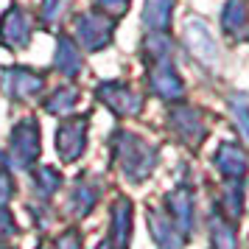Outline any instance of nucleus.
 I'll list each match as a JSON object with an SVG mask.
<instances>
[{
	"label": "nucleus",
	"instance_id": "nucleus-1",
	"mask_svg": "<svg viewBox=\"0 0 249 249\" xmlns=\"http://www.w3.org/2000/svg\"><path fill=\"white\" fill-rule=\"evenodd\" d=\"M109 143H112L115 162L129 182H143L157 165V148L132 132H115Z\"/></svg>",
	"mask_w": 249,
	"mask_h": 249
},
{
	"label": "nucleus",
	"instance_id": "nucleus-2",
	"mask_svg": "<svg viewBox=\"0 0 249 249\" xmlns=\"http://www.w3.org/2000/svg\"><path fill=\"white\" fill-rule=\"evenodd\" d=\"M39 157V126L34 118H25L14 126L9 143V162L14 168H31Z\"/></svg>",
	"mask_w": 249,
	"mask_h": 249
},
{
	"label": "nucleus",
	"instance_id": "nucleus-3",
	"mask_svg": "<svg viewBox=\"0 0 249 249\" xmlns=\"http://www.w3.org/2000/svg\"><path fill=\"white\" fill-rule=\"evenodd\" d=\"M112 34H115V23H112V17H107V14H95V12L81 14L79 23H76V39L90 53L109 45Z\"/></svg>",
	"mask_w": 249,
	"mask_h": 249
},
{
	"label": "nucleus",
	"instance_id": "nucleus-4",
	"mask_svg": "<svg viewBox=\"0 0 249 249\" xmlns=\"http://www.w3.org/2000/svg\"><path fill=\"white\" fill-rule=\"evenodd\" d=\"M45 87V76L31 68H6L3 70V92L14 101H31Z\"/></svg>",
	"mask_w": 249,
	"mask_h": 249
},
{
	"label": "nucleus",
	"instance_id": "nucleus-5",
	"mask_svg": "<svg viewBox=\"0 0 249 249\" xmlns=\"http://www.w3.org/2000/svg\"><path fill=\"white\" fill-rule=\"evenodd\" d=\"M98 98H101L115 115H121V118L140 115V109H143V98H140L129 84H121V81H101V84H98Z\"/></svg>",
	"mask_w": 249,
	"mask_h": 249
},
{
	"label": "nucleus",
	"instance_id": "nucleus-6",
	"mask_svg": "<svg viewBox=\"0 0 249 249\" xmlns=\"http://www.w3.org/2000/svg\"><path fill=\"white\" fill-rule=\"evenodd\" d=\"M87 118H68L65 124L59 126L56 132V148H59V157L65 162H73L84 154V146H87Z\"/></svg>",
	"mask_w": 249,
	"mask_h": 249
},
{
	"label": "nucleus",
	"instance_id": "nucleus-7",
	"mask_svg": "<svg viewBox=\"0 0 249 249\" xmlns=\"http://www.w3.org/2000/svg\"><path fill=\"white\" fill-rule=\"evenodd\" d=\"M0 42L6 48H28L31 42V23L25 20L20 6H9L0 17Z\"/></svg>",
	"mask_w": 249,
	"mask_h": 249
},
{
	"label": "nucleus",
	"instance_id": "nucleus-8",
	"mask_svg": "<svg viewBox=\"0 0 249 249\" xmlns=\"http://www.w3.org/2000/svg\"><path fill=\"white\" fill-rule=\"evenodd\" d=\"M148 84H151V90L157 92L162 101H177V98H182V90H185L179 73H177V68L171 65L168 59H160V62L151 65Z\"/></svg>",
	"mask_w": 249,
	"mask_h": 249
},
{
	"label": "nucleus",
	"instance_id": "nucleus-9",
	"mask_svg": "<svg viewBox=\"0 0 249 249\" xmlns=\"http://www.w3.org/2000/svg\"><path fill=\"white\" fill-rule=\"evenodd\" d=\"M171 126H174V132L179 135L182 143H188L191 148L202 146L204 135H207V129L202 124V115L191 109V107H179V109H174L171 112Z\"/></svg>",
	"mask_w": 249,
	"mask_h": 249
},
{
	"label": "nucleus",
	"instance_id": "nucleus-10",
	"mask_svg": "<svg viewBox=\"0 0 249 249\" xmlns=\"http://www.w3.org/2000/svg\"><path fill=\"white\" fill-rule=\"evenodd\" d=\"M109 241L118 249H126L132 241V202L118 199L109 213Z\"/></svg>",
	"mask_w": 249,
	"mask_h": 249
},
{
	"label": "nucleus",
	"instance_id": "nucleus-11",
	"mask_svg": "<svg viewBox=\"0 0 249 249\" xmlns=\"http://www.w3.org/2000/svg\"><path fill=\"white\" fill-rule=\"evenodd\" d=\"M148 224H151V238H154V244L160 249H182V232L177 221H171L168 215H162L160 210H151L148 213Z\"/></svg>",
	"mask_w": 249,
	"mask_h": 249
},
{
	"label": "nucleus",
	"instance_id": "nucleus-12",
	"mask_svg": "<svg viewBox=\"0 0 249 249\" xmlns=\"http://www.w3.org/2000/svg\"><path fill=\"white\" fill-rule=\"evenodd\" d=\"M247 151L238 146V143H221L215 151V168L224 174L227 179H241L247 174Z\"/></svg>",
	"mask_w": 249,
	"mask_h": 249
},
{
	"label": "nucleus",
	"instance_id": "nucleus-13",
	"mask_svg": "<svg viewBox=\"0 0 249 249\" xmlns=\"http://www.w3.org/2000/svg\"><path fill=\"white\" fill-rule=\"evenodd\" d=\"M185 42H188V48H191L193 53L199 59H215V53H218V48H215V39L210 36V31L204 28L202 20H188V25H185Z\"/></svg>",
	"mask_w": 249,
	"mask_h": 249
},
{
	"label": "nucleus",
	"instance_id": "nucleus-14",
	"mask_svg": "<svg viewBox=\"0 0 249 249\" xmlns=\"http://www.w3.org/2000/svg\"><path fill=\"white\" fill-rule=\"evenodd\" d=\"M165 202H168V210H171V215H174L177 227L188 235V232L193 230V193L182 185V188H177V191L168 193Z\"/></svg>",
	"mask_w": 249,
	"mask_h": 249
},
{
	"label": "nucleus",
	"instance_id": "nucleus-15",
	"mask_svg": "<svg viewBox=\"0 0 249 249\" xmlns=\"http://www.w3.org/2000/svg\"><path fill=\"white\" fill-rule=\"evenodd\" d=\"M221 28L235 39L249 36V9L244 0H227L224 12H221Z\"/></svg>",
	"mask_w": 249,
	"mask_h": 249
},
{
	"label": "nucleus",
	"instance_id": "nucleus-16",
	"mask_svg": "<svg viewBox=\"0 0 249 249\" xmlns=\"http://www.w3.org/2000/svg\"><path fill=\"white\" fill-rule=\"evenodd\" d=\"M98 202V188L92 185L87 177H79V182L73 185V191H70V199H68V207L73 215H87L95 207Z\"/></svg>",
	"mask_w": 249,
	"mask_h": 249
},
{
	"label": "nucleus",
	"instance_id": "nucleus-17",
	"mask_svg": "<svg viewBox=\"0 0 249 249\" xmlns=\"http://www.w3.org/2000/svg\"><path fill=\"white\" fill-rule=\"evenodd\" d=\"M53 65H56L59 73H65V76H79L81 73V51L76 42H70L68 36H62L59 39V48H56V56H53Z\"/></svg>",
	"mask_w": 249,
	"mask_h": 249
},
{
	"label": "nucleus",
	"instance_id": "nucleus-18",
	"mask_svg": "<svg viewBox=\"0 0 249 249\" xmlns=\"http://www.w3.org/2000/svg\"><path fill=\"white\" fill-rule=\"evenodd\" d=\"M171 14H174V0H146V6H143V23L151 31H168Z\"/></svg>",
	"mask_w": 249,
	"mask_h": 249
},
{
	"label": "nucleus",
	"instance_id": "nucleus-19",
	"mask_svg": "<svg viewBox=\"0 0 249 249\" xmlns=\"http://www.w3.org/2000/svg\"><path fill=\"white\" fill-rule=\"evenodd\" d=\"M76 104H79V92L73 90V87H59L45 101V109L51 115H62V112H70Z\"/></svg>",
	"mask_w": 249,
	"mask_h": 249
},
{
	"label": "nucleus",
	"instance_id": "nucleus-20",
	"mask_svg": "<svg viewBox=\"0 0 249 249\" xmlns=\"http://www.w3.org/2000/svg\"><path fill=\"white\" fill-rule=\"evenodd\" d=\"M210 238H213V249H235V232L224 218L213 215L210 221Z\"/></svg>",
	"mask_w": 249,
	"mask_h": 249
},
{
	"label": "nucleus",
	"instance_id": "nucleus-21",
	"mask_svg": "<svg viewBox=\"0 0 249 249\" xmlns=\"http://www.w3.org/2000/svg\"><path fill=\"white\" fill-rule=\"evenodd\" d=\"M230 112H232V118H235L238 132L249 140V98L247 95H241V92L230 95Z\"/></svg>",
	"mask_w": 249,
	"mask_h": 249
},
{
	"label": "nucleus",
	"instance_id": "nucleus-22",
	"mask_svg": "<svg viewBox=\"0 0 249 249\" xmlns=\"http://www.w3.org/2000/svg\"><path fill=\"white\" fill-rule=\"evenodd\" d=\"M59 188H62V177H59V171L48 168V165H42V168L36 171V191H39L42 199H51Z\"/></svg>",
	"mask_w": 249,
	"mask_h": 249
},
{
	"label": "nucleus",
	"instance_id": "nucleus-23",
	"mask_svg": "<svg viewBox=\"0 0 249 249\" xmlns=\"http://www.w3.org/2000/svg\"><path fill=\"white\" fill-rule=\"evenodd\" d=\"M221 199H224V207H227V213H230V218H238L241 210H244V185H238V179H232V185L224 188Z\"/></svg>",
	"mask_w": 249,
	"mask_h": 249
},
{
	"label": "nucleus",
	"instance_id": "nucleus-24",
	"mask_svg": "<svg viewBox=\"0 0 249 249\" xmlns=\"http://www.w3.org/2000/svg\"><path fill=\"white\" fill-rule=\"evenodd\" d=\"M65 6H68V0H42V23L53 25L62 17Z\"/></svg>",
	"mask_w": 249,
	"mask_h": 249
},
{
	"label": "nucleus",
	"instance_id": "nucleus-25",
	"mask_svg": "<svg viewBox=\"0 0 249 249\" xmlns=\"http://www.w3.org/2000/svg\"><path fill=\"white\" fill-rule=\"evenodd\" d=\"M14 232H17V227H14V218L9 215V210H3V207H0V241H9Z\"/></svg>",
	"mask_w": 249,
	"mask_h": 249
},
{
	"label": "nucleus",
	"instance_id": "nucleus-26",
	"mask_svg": "<svg viewBox=\"0 0 249 249\" xmlns=\"http://www.w3.org/2000/svg\"><path fill=\"white\" fill-rule=\"evenodd\" d=\"M95 3H98V9L109 12V17H118L129 9V0H95Z\"/></svg>",
	"mask_w": 249,
	"mask_h": 249
},
{
	"label": "nucleus",
	"instance_id": "nucleus-27",
	"mask_svg": "<svg viewBox=\"0 0 249 249\" xmlns=\"http://www.w3.org/2000/svg\"><path fill=\"white\" fill-rule=\"evenodd\" d=\"M14 193V185H12V177L6 174V168H0V207L12 199Z\"/></svg>",
	"mask_w": 249,
	"mask_h": 249
},
{
	"label": "nucleus",
	"instance_id": "nucleus-28",
	"mask_svg": "<svg viewBox=\"0 0 249 249\" xmlns=\"http://www.w3.org/2000/svg\"><path fill=\"white\" fill-rule=\"evenodd\" d=\"M56 249H81V241H79V235L73 232V230H68L65 235L56 241Z\"/></svg>",
	"mask_w": 249,
	"mask_h": 249
},
{
	"label": "nucleus",
	"instance_id": "nucleus-29",
	"mask_svg": "<svg viewBox=\"0 0 249 249\" xmlns=\"http://www.w3.org/2000/svg\"><path fill=\"white\" fill-rule=\"evenodd\" d=\"M98 249H118V247H115L112 241H109V238H107V241H104V244H101V247H98Z\"/></svg>",
	"mask_w": 249,
	"mask_h": 249
}]
</instances>
